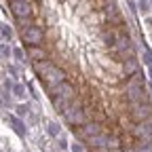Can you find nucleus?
<instances>
[{"instance_id": "obj_17", "label": "nucleus", "mask_w": 152, "mask_h": 152, "mask_svg": "<svg viewBox=\"0 0 152 152\" xmlns=\"http://www.w3.org/2000/svg\"><path fill=\"white\" fill-rule=\"evenodd\" d=\"M66 2H68L72 9H78L80 4H85V2H87V0H66Z\"/></svg>"}, {"instance_id": "obj_8", "label": "nucleus", "mask_w": 152, "mask_h": 152, "mask_svg": "<svg viewBox=\"0 0 152 152\" xmlns=\"http://www.w3.org/2000/svg\"><path fill=\"white\" fill-rule=\"evenodd\" d=\"M110 140H112V133H108V131H102V133H97V135L89 137V140H87V146H89L91 150L110 148Z\"/></svg>"}, {"instance_id": "obj_19", "label": "nucleus", "mask_w": 152, "mask_h": 152, "mask_svg": "<svg viewBox=\"0 0 152 152\" xmlns=\"http://www.w3.org/2000/svg\"><path fill=\"white\" fill-rule=\"evenodd\" d=\"M15 95H17V97H23V87H21V85L15 87Z\"/></svg>"}, {"instance_id": "obj_13", "label": "nucleus", "mask_w": 152, "mask_h": 152, "mask_svg": "<svg viewBox=\"0 0 152 152\" xmlns=\"http://www.w3.org/2000/svg\"><path fill=\"white\" fill-rule=\"evenodd\" d=\"M51 102H53L55 112H59V114H66V110H68L70 104H72V102H66V99H59V97H55V99H51Z\"/></svg>"}, {"instance_id": "obj_3", "label": "nucleus", "mask_w": 152, "mask_h": 152, "mask_svg": "<svg viewBox=\"0 0 152 152\" xmlns=\"http://www.w3.org/2000/svg\"><path fill=\"white\" fill-rule=\"evenodd\" d=\"M64 116H66V123H68L70 127H80V125L87 123V116H85V110H83V99H80V95L70 104V108L66 110Z\"/></svg>"}, {"instance_id": "obj_24", "label": "nucleus", "mask_w": 152, "mask_h": 152, "mask_svg": "<svg viewBox=\"0 0 152 152\" xmlns=\"http://www.w3.org/2000/svg\"><path fill=\"white\" fill-rule=\"evenodd\" d=\"M17 110H19V114H26V110H28V106H19Z\"/></svg>"}, {"instance_id": "obj_27", "label": "nucleus", "mask_w": 152, "mask_h": 152, "mask_svg": "<svg viewBox=\"0 0 152 152\" xmlns=\"http://www.w3.org/2000/svg\"><path fill=\"white\" fill-rule=\"evenodd\" d=\"M11 2H30V0H11Z\"/></svg>"}, {"instance_id": "obj_21", "label": "nucleus", "mask_w": 152, "mask_h": 152, "mask_svg": "<svg viewBox=\"0 0 152 152\" xmlns=\"http://www.w3.org/2000/svg\"><path fill=\"white\" fill-rule=\"evenodd\" d=\"M9 53H11L9 47H0V55H9Z\"/></svg>"}, {"instance_id": "obj_12", "label": "nucleus", "mask_w": 152, "mask_h": 152, "mask_svg": "<svg viewBox=\"0 0 152 152\" xmlns=\"http://www.w3.org/2000/svg\"><path fill=\"white\" fill-rule=\"evenodd\" d=\"M53 68V64H51V59H45V61H36L34 64V72L38 74V76H40V78H42V76L49 72Z\"/></svg>"}, {"instance_id": "obj_28", "label": "nucleus", "mask_w": 152, "mask_h": 152, "mask_svg": "<svg viewBox=\"0 0 152 152\" xmlns=\"http://www.w3.org/2000/svg\"><path fill=\"white\" fill-rule=\"evenodd\" d=\"M150 74H152V66H150Z\"/></svg>"}, {"instance_id": "obj_2", "label": "nucleus", "mask_w": 152, "mask_h": 152, "mask_svg": "<svg viewBox=\"0 0 152 152\" xmlns=\"http://www.w3.org/2000/svg\"><path fill=\"white\" fill-rule=\"evenodd\" d=\"M127 114L133 123H146L152 118V104L150 102H137V104H127Z\"/></svg>"}, {"instance_id": "obj_22", "label": "nucleus", "mask_w": 152, "mask_h": 152, "mask_svg": "<svg viewBox=\"0 0 152 152\" xmlns=\"http://www.w3.org/2000/svg\"><path fill=\"white\" fill-rule=\"evenodd\" d=\"M15 57H17V59H19V61H23V53H21V51H19V49L15 51Z\"/></svg>"}, {"instance_id": "obj_26", "label": "nucleus", "mask_w": 152, "mask_h": 152, "mask_svg": "<svg viewBox=\"0 0 152 152\" xmlns=\"http://www.w3.org/2000/svg\"><path fill=\"white\" fill-rule=\"evenodd\" d=\"M110 152H125L123 148H114V150H110Z\"/></svg>"}, {"instance_id": "obj_16", "label": "nucleus", "mask_w": 152, "mask_h": 152, "mask_svg": "<svg viewBox=\"0 0 152 152\" xmlns=\"http://www.w3.org/2000/svg\"><path fill=\"white\" fill-rule=\"evenodd\" d=\"M49 133H51V135H59V125H57V123H51V125H49Z\"/></svg>"}, {"instance_id": "obj_11", "label": "nucleus", "mask_w": 152, "mask_h": 152, "mask_svg": "<svg viewBox=\"0 0 152 152\" xmlns=\"http://www.w3.org/2000/svg\"><path fill=\"white\" fill-rule=\"evenodd\" d=\"M28 57L36 64V61H45L49 59V55H47V49L45 47H28Z\"/></svg>"}, {"instance_id": "obj_25", "label": "nucleus", "mask_w": 152, "mask_h": 152, "mask_svg": "<svg viewBox=\"0 0 152 152\" xmlns=\"http://www.w3.org/2000/svg\"><path fill=\"white\" fill-rule=\"evenodd\" d=\"M91 152H110L108 148H99V150H91Z\"/></svg>"}, {"instance_id": "obj_9", "label": "nucleus", "mask_w": 152, "mask_h": 152, "mask_svg": "<svg viewBox=\"0 0 152 152\" xmlns=\"http://www.w3.org/2000/svg\"><path fill=\"white\" fill-rule=\"evenodd\" d=\"M11 7V13L17 17V19H28V17H34V9L30 2H9Z\"/></svg>"}, {"instance_id": "obj_10", "label": "nucleus", "mask_w": 152, "mask_h": 152, "mask_svg": "<svg viewBox=\"0 0 152 152\" xmlns=\"http://www.w3.org/2000/svg\"><path fill=\"white\" fill-rule=\"evenodd\" d=\"M140 72V61L137 59H127L121 64V80L125 78H131V76H135Z\"/></svg>"}, {"instance_id": "obj_14", "label": "nucleus", "mask_w": 152, "mask_h": 152, "mask_svg": "<svg viewBox=\"0 0 152 152\" xmlns=\"http://www.w3.org/2000/svg\"><path fill=\"white\" fill-rule=\"evenodd\" d=\"M34 26H36L34 17H28V19H17V28H19V32H26V30H30V28H34Z\"/></svg>"}, {"instance_id": "obj_18", "label": "nucleus", "mask_w": 152, "mask_h": 152, "mask_svg": "<svg viewBox=\"0 0 152 152\" xmlns=\"http://www.w3.org/2000/svg\"><path fill=\"white\" fill-rule=\"evenodd\" d=\"M140 11H142V13H144V15H146V13H148V11H150V4H148V2H146V0H140Z\"/></svg>"}, {"instance_id": "obj_6", "label": "nucleus", "mask_w": 152, "mask_h": 152, "mask_svg": "<svg viewBox=\"0 0 152 152\" xmlns=\"http://www.w3.org/2000/svg\"><path fill=\"white\" fill-rule=\"evenodd\" d=\"M102 131H104L102 123H93V121H87V123H85V125H80V127H74V135L87 142L89 137L97 135V133H102Z\"/></svg>"}, {"instance_id": "obj_23", "label": "nucleus", "mask_w": 152, "mask_h": 152, "mask_svg": "<svg viewBox=\"0 0 152 152\" xmlns=\"http://www.w3.org/2000/svg\"><path fill=\"white\" fill-rule=\"evenodd\" d=\"M123 150H125V152H137V148H135V146H129V148H123Z\"/></svg>"}, {"instance_id": "obj_1", "label": "nucleus", "mask_w": 152, "mask_h": 152, "mask_svg": "<svg viewBox=\"0 0 152 152\" xmlns=\"http://www.w3.org/2000/svg\"><path fill=\"white\" fill-rule=\"evenodd\" d=\"M47 93H49V97L51 99H55V97H59V99H66V102H74L76 97H78V87H76L74 83H70V80H64V83H59L57 87H51V89H47Z\"/></svg>"}, {"instance_id": "obj_15", "label": "nucleus", "mask_w": 152, "mask_h": 152, "mask_svg": "<svg viewBox=\"0 0 152 152\" xmlns=\"http://www.w3.org/2000/svg\"><path fill=\"white\" fill-rule=\"evenodd\" d=\"M135 148H137V152H152V142H148V144H137L135 142Z\"/></svg>"}, {"instance_id": "obj_4", "label": "nucleus", "mask_w": 152, "mask_h": 152, "mask_svg": "<svg viewBox=\"0 0 152 152\" xmlns=\"http://www.w3.org/2000/svg\"><path fill=\"white\" fill-rule=\"evenodd\" d=\"M21 42L26 47H42V42H45V28L34 26V28L21 32Z\"/></svg>"}, {"instance_id": "obj_7", "label": "nucleus", "mask_w": 152, "mask_h": 152, "mask_svg": "<svg viewBox=\"0 0 152 152\" xmlns=\"http://www.w3.org/2000/svg\"><path fill=\"white\" fill-rule=\"evenodd\" d=\"M42 83H45V87L47 89H51V87H57L59 83H64L66 80V70H61V68H57V66H53L42 78H40Z\"/></svg>"}, {"instance_id": "obj_20", "label": "nucleus", "mask_w": 152, "mask_h": 152, "mask_svg": "<svg viewBox=\"0 0 152 152\" xmlns=\"http://www.w3.org/2000/svg\"><path fill=\"white\" fill-rule=\"evenodd\" d=\"M72 152H83V146L80 144H72Z\"/></svg>"}, {"instance_id": "obj_5", "label": "nucleus", "mask_w": 152, "mask_h": 152, "mask_svg": "<svg viewBox=\"0 0 152 152\" xmlns=\"http://www.w3.org/2000/svg\"><path fill=\"white\" fill-rule=\"evenodd\" d=\"M131 135L135 137L137 144H148L152 142V118L146 123H135V127L131 129Z\"/></svg>"}]
</instances>
